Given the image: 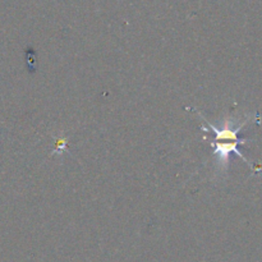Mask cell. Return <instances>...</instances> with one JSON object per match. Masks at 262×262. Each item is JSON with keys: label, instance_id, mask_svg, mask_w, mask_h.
Wrapping results in <instances>:
<instances>
[{"label": "cell", "instance_id": "cell-1", "mask_svg": "<svg viewBox=\"0 0 262 262\" xmlns=\"http://www.w3.org/2000/svg\"><path fill=\"white\" fill-rule=\"evenodd\" d=\"M199 117L201 118L202 120H204L205 123L207 124V127H209V129L205 127H202V130L204 132H212L215 136V141H225V142H229V141H241V142H247V140H242V138H238V133L241 132V129H242L243 127H245V124L247 123V120H250V118L248 119H246L245 122L241 123L238 127H234L235 124V118L234 117H228L225 118L224 122L222 123V127H216V125L211 124V123L207 122L206 119L204 118V115L200 114L199 113Z\"/></svg>", "mask_w": 262, "mask_h": 262}, {"label": "cell", "instance_id": "cell-2", "mask_svg": "<svg viewBox=\"0 0 262 262\" xmlns=\"http://www.w3.org/2000/svg\"><path fill=\"white\" fill-rule=\"evenodd\" d=\"M243 143L246 142H241V141H234V142L233 141H229V142H225V141H214V142H211V146L214 147V154L217 156V166H219L220 173L228 170L230 154L233 152L241 156L245 160V163L250 164V161L246 159V156L241 151H238L237 148L238 145H243Z\"/></svg>", "mask_w": 262, "mask_h": 262}, {"label": "cell", "instance_id": "cell-3", "mask_svg": "<svg viewBox=\"0 0 262 262\" xmlns=\"http://www.w3.org/2000/svg\"><path fill=\"white\" fill-rule=\"evenodd\" d=\"M67 143H68V141H67V138H59L58 141H56V147H55V152L54 154H61L64 150H66L67 147Z\"/></svg>", "mask_w": 262, "mask_h": 262}]
</instances>
